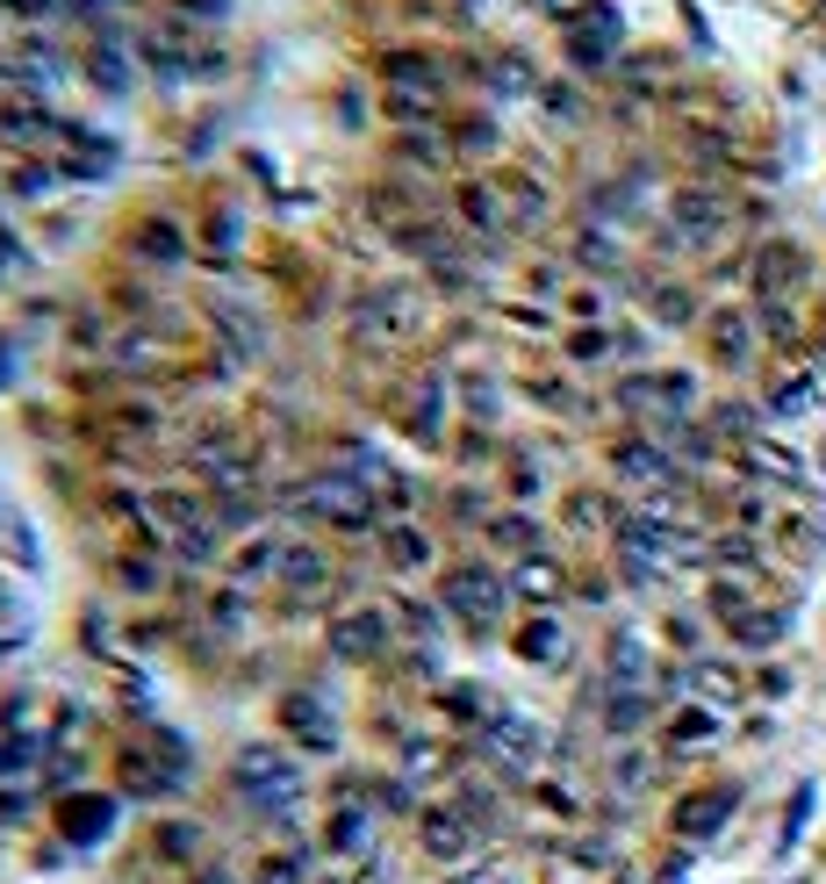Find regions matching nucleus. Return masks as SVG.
<instances>
[{
	"label": "nucleus",
	"instance_id": "nucleus-5",
	"mask_svg": "<svg viewBox=\"0 0 826 884\" xmlns=\"http://www.w3.org/2000/svg\"><path fill=\"white\" fill-rule=\"evenodd\" d=\"M812 805H819V791H812V784H805V791H798V798H791V813H783V841H776V849H798V834H805V820H812Z\"/></svg>",
	"mask_w": 826,
	"mask_h": 884
},
{
	"label": "nucleus",
	"instance_id": "nucleus-9",
	"mask_svg": "<svg viewBox=\"0 0 826 884\" xmlns=\"http://www.w3.org/2000/svg\"><path fill=\"white\" fill-rule=\"evenodd\" d=\"M697 691H705V697H733V691H741V677H733L726 661H705V669H697Z\"/></svg>",
	"mask_w": 826,
	"mask_h": 884
},
{
	"label": "nucleus",
	"instance_id": "nucleus-11",
	"mask_svg": "<svg viewBox=\"0 0 826 884\" xmlns=\"http://www.w3.org/2000/svg\"><path fill=\"white\" fill-rule=\"evenodd\" d=\"M776 633H783V611H755V619H741V641H747V647L776 641Z\"/></svg>",
	"mask_w": 826,
	"mask_h": 884
},
{
	"label": "nucleus",
	"instance_id": "nucleus-12",
	"mask_svg": "<svg viewBox=\"0 0 826 884\" xmlns=\"http://www.w3.org/2000/svg\"><path fill=\"white\" fill-rule=\"evenodd\" d=\"M517 583H525V589H532V597H547V589H553V583H561V575H553V569H547V561H532V569H525V575H517Z\"/></svg>",
	"mask_w": 826,
	"mask_h": 884
},
{
	"label": "nucleus",
	"instance_id": "nucleus-10",
	"mask_svg": "<svg viewBox=\"0 0 826 884\" xmlns=\"http://www.w3.org/2000/svg\"><path fill=\"white\" fill-rule=\"evenodd\" d=\"M252 884H302V856H266Z\"/></svg>",
	"mask_w": 826,
	"mask_h": 884
},
{
	"label": "nucleus",
	"instance_id": "nucleus-1",
	"mask_svg": "<svg viewBox=\"0 0 826 884\" xmlns=\"http://www.w3.org/2000/svg\"><path fill=\"white\" fill-rule=\"evenodd\" d=\"M726 820H733V791H697V798H683V805H675V827H683L690 841H711Z\"/></svg>",
	"mask_w": 826,
	"mask_h": 884
},
{
	"label": "nucleus",
	"instance_id": "nucleus-4",
	"mask_svg": "<svg viewBox=\"0 0 826 884\" xmlns=\"http://www.w3.org/2000/svg\"><path fill=\"white\" fill-rule=\"evenodd\" d=\"M747 468L776 475V482H798V453H783L776 439H747Z\"/></svg>",
	"mask_w": 826,
	"mask_h": 884
},
{
	"label": "nucleus",
	"instance_id": "nucleus-8",
	"mask_svg": "<svg viewBox=\"0 0 826 884\" xmlns=\"http://www.w3.org/2000/svg\"><path fill=\"white\" fill-rule=\"evenodd\" d=\"M711 733H719V727H711V712H683V719H675V748H705Z\"/></svg>",
	"mask_w": 826,
	"mask_h": 884
},
{
	"label": "nucleus",
	"instance_id": "nucleus-3",
	"mask_svg": "<svg viewBox=\"0 0 826 884\" xmlns=\"http://www.w3.org/2000/svg\"><path fill=\"white\" fill-rule=\"evenodd\" d=\"M424 849L446 856V863H453V856H467V820L460 813H424Z\"/></svg>",
	"mask_w": 826,
	"mask_h": 884
},
{
	"label": "nucleus",
	"instance_id": "nucleus-13",
	"mask_svg": "<svg viewBox=\"0 0 826 884\" xmlns=\"http://www.w3.org/2000/svg\"><path fill=\"white\" fill-rule=\"evenodd\" d=\"M208 884H230V877H208Z\"/></svg>",
	"mask_w": 826,
	"mask_h": 884
},
{
	"label": "nucleus",
	"instance_id": "nucleus-7",
	"mask_svg": "<svg viewBox=\"0 0 826 884\" xmlns=\"http://www.w3.org/2000/svg\"><path fill=\"white\" fill-rule=\"evenodd\" d=\"M711 346H719V360H741V353H747V324H741L733 310H726V316H719V331H711Z\"/></svg>",
	"mask_w": 826,
	"mask_h": 884
},
{
	"label": "nucleus",
	"instance_id": "nucleus-2",
	"mask_svg": "<svg viewBox=\"0 0 826 884\" xmlns=\"http://www.w3.org/2000/svg\"><path fill=\"white\" fill-rule=\"evenodd\" d=\"M367 841H374V834H367V813H360V805H345V813L324 820V849H331V856H367Z\"/></svg>",
	"mask_w": 826,
	"mask_h": 884
},
{
	"label": "nucleus",
	"instance_id": "nucleus-14",
	"mask_svg": "<svg viewBox=\"0 0 826 884\" xmlns=\"http://www.w3.org/2000/svg\"><path fill=\"white\" fill-rule=\"evenodd\" d=\"M819 461H826V453H819Z\"/></svg>",
	"mask_w": 826,
	"mask_h": 884
},
{
	"label": "nucleus",
	"instance_id": "nucleus-6",
	"mask_svg": "<svg viewBox=\"0 0 826 884\" xmlns=\"http://www.w3.org/2000/svg\"><path fill=\"white\" fill-rule=\"evenodd\" d=\"M791 280H798V252H791V244H776L769 260H762V288H791Z\"/></svg>",
	"mask_w": 826,
	"mask_h": 884
}]
</instances>
